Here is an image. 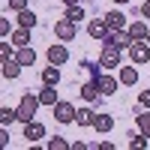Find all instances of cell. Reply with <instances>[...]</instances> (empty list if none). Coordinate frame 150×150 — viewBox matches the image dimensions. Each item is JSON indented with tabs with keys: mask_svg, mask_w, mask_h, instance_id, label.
<instances>
[{
	"mask_svg": "<svg viewBox=\"0 0 150 150\" xmlns=\"http://www.w3.org/2000/svg\"><path fill=\"white\" fill-rule=\"evenodd\" d=\"M39 93H24L21 96V102H18V120L21 123H30L36 120V108H39Z\"/></svg>",
	"mask_w": 150,
	"mask_h": 150,
	"instance_id": "cell-1",
	"label": "cell"
},
{
	"mask_svg": "<svg viewBox=\"0 0 150 150\" xmlns=\"http://www.w3.org/2000/svg\"><path fill=\"white\" fill-rule=\"evenodd\" d=\"M120 51H123V48H117L114 42H105V45H102V54H99L102 69H114V66H120Z\"/></svg>",
	"mask_w": 150,
	"mask_h": 150,
	"instance_id": "cell-2",
	"label": "cell"
},
{
	"mask_svg": "<svg viewBox=\"0 0 150 150\" xmlns=\"http://www.w3.org/2000/svg\"><path fill=\"white\" fill-rule=\"evenodd\" d=\"M51 111H54V120L57 123H75V114H78V108H75L72 102H66V99H60Z\"/></svg>",
	"mask_w": 150,
	"mask_h": 150,
	"instance_id": "cell-3",
	"label": "cell"
},
{
	"mask_svg": "<svg viewBox=\"0 0 150 150\" xmlns=\"http://www.w3.org/2000/svg\"><path fill=\"white\" fill-rule=\"evenodd\" d=\"M75 33H78V30H75V21H69L66 15L54 24V36H57L60 42H72V39H75Z\"/></svg>",
	"mask_w": 150,
	"mask_h": 150,
	"instance_id": "cell-4",
	"label": "cell"
},
{
	"mask_svg": "<svg viewBox=\"0 0 150 150\" xmlns=\"http://www.w3.org/2000/svg\"><path fill=\"white\" fill-rule=\"evenodd\" d=\"M129 57H132V63H150V42L141 39V42H132L129 45Z\"/></svg>",
	"mask_w": 150,
	"mask_h": 150,
	"instance_id": "cell-5",
	"label": "cell"
},
{
	"mask_svg": "<svg viewBox=\"0 0 150 150\" xmlns=\"http://www.w3.org/2000/svg\"><path fill=\"white\" fill-rule=\"evenodd\" d=\"M96 84H99V93H102V96H111V93L117 90L120 78H114V75H108V69H105V72L99 75V78H96Z\"/></svg>",
	"mask_w": 150,
	"mask_h": 150,
	"instance_id": "cell-6",
	"label": "cell"
},
{
	"mask_svg": "<svg viewBox=\"0 0 150 150\" xmlns=\"http://www.w3.org/2000/svg\"><path fill=\"white\" fill-rule=\"evenodd\" d=\"M24 138H27L30 144H36L39 138H45V126L39 120H30V123H24Z\"/></svg>",
	"mask_w": 150,
	"mask_h": 150,
	"instance_id": "cell-7",
	"label": "cell"
},
{
	"mask_svg": "<svg viewBox=\"0 0 150 150\" xmlns=\"http://www.w3.org/2000/svg\"><path fill=\"white\" fill-rule=\"evenodd\" d=\"M102 18H105V24H108L111 30H126L129 27V21H126V15H123L120 9H111L108 15H102Z\"/></svg>",
	"mask_w": 150,
	"mask_h": 150,
	"instance_id": "cell-8",
	"label": "cell"
},
{
	"mask_svg": "<svg viewBox=\"0 0 150 150\" xmlns=\"http://www.w3.org/2000/svg\"><path fill=\"white\" fill-rule=\"evenodd\" d=\"M78 93H81V99H84V102H99V96H102V93H99V84H96V78L84 81Z\"/></svg>",
	"mask_w": 150,
	"mask_h": 150,
	"instance_id": "cell-9",
	"label": "cell"
},
{
	"mask_svg": "<svg viewBox=\"0 0 150 150\" xmlns=\"http://www.w3.org/2000/svg\"><path fill=\"white\" fill-rule=\"evenodd\" d=\"M39 102L48 105V108H54L60 102V96H57V84H45L42 90H39Z\"/></svg>",
	"mask_w": 150,
	"mask_h": 150,
	"instance_id": "cell-10",
	"label": "cell"
},
{
	"mask_svg": "<svg viewBox=\"0 0 150 150\" xmlns=\"http://www.w3.org/2000/svg\"><path fill=\"white\" fill-rule=\"evenodd\" d=\"M69 60V51H66V45H51L48 48V63H54V66H63Z\"/></svg>",
	"mask_w": 150,
	"mask_h": 150,
	"instance_id": "cell-11",
	"label": "cell"
},
{
	"mask_svg": "<svg viewBox=\"0 0 150 150\" xmlns=\"http://www.w3.org/2000/svg\"><path fill=\"white\" fill-rule=\"evenodd\" d=\"M108 30H111V27L105 24V18H93L90 24H87V33H90L93 39H99V42L105 39V33H108Z\"/></svg>",
	"mask_w": 150,
	"mask_h": 150,
	"instance_id": "cell-12",
	"label": "cell"
},
{
	"mask_svg": "<svg viewBox=\"0 0 150 150\" xmlns=\"http://www.w3.org/2000/svg\"><path fill=\"white\" fill-rule=\"evenodd\" d=\"M126 30H129V36H132V42H141V39H147V33H150V27H147L144 21H132Z\"/></svg>",
	"mask_w": 150,
	"mask_h": 150,
	"instance_id": "cell-13",
	"label": "cell"
},
{
	"mask_svg": "<svg viewBox=\"0 0 150 150\" xmlns=\"http://www.w3.org/2000/svg\"><path fill=\"white\" fill-rule=\"evenodd\" d=\"M93 129H96V132H102V135H108L111 129H114V117H111V114H96Z\"/></svg>",
	"mask_w": 150,
	"mask_h": 150,
	"instance_id": "cell-14",
	"label": "cell"
},
{
	"mask_svg": "<svg viewBox=\"0 0 150 150\" xmlns=\"http://www.w3.org/2000/svg\"><path fill=\"white\" fill-rule=\"evenodd\" d=\"M15 60H18L21 66H33V63H36V51H33L30 45H24V48L15 51Z\"/></svg>",
	"mask_w": 150,
	"mask_h": 150,
	"instance_id": "cell-15",
	"label": "cell"
},
{
	"mask_svg": "<svg viewBox=\"0 0 150 150\" xmlns=\"http://www.w3.org/2000/svg\"><path fill=\"white\" fill-rule=\"evenodd\" d=\"M93 120H96L93 108H78V114H75V123H78V126H93Z\"/></svg>",
	"mask_w": 150,
	"mask_h": 150,
	"instance_id": "cell-16",
	"label": "cell"
},
{
	"mask_svg": "<svg viewBox=\"0 0 150 150\" xmlns=\"http://www.w3.org/2000/svg\"><path fill=\"white\" fill-rule=\"evenodd\" d=\"M129 147H132V150H141V147H150V135H144L141 129L135 132V135L129 132Z\"/></svg>",
	"mask_w": 150,
	"mask_h": 150,
	"instance_id": "cell-17",
	"label": "cell"
},
{
	"mask_svg": "<svg viewBox=\"0 0 150 150\" xmlns=\"http://www.w3.org/2000/svg\"><path fill=\"white\" fill-rule=\"evenodd\" d=\"M42 84H60V66H45L42 69Z\"/></svg>",
	"mask_w": 150,
	"mask_h": 150,
	"instance_id": "cell-18",
	"label": "cell"
},
{
	"mask_svg": "<svg viewBox=\"0 0 150 150\" xmlns=\"http://www.w3.org/2000/svg\"><path fill=\"white\" fill-rule=\"evenodd\" d=\"M18 75H21V63H18V60L15 57L3 60V78H18Z\"/></svg>",
	"mask_w": 150,
	"mask_h": 150,
	"instance_id": "cell-19",
	"label": "cell"
},
{
	"mask_svg": "<svg viewBox=\"0 0 150 150\" xmlns=\"http://www.w3.org/2000/svg\"><path fill=\"white\" fill-rule=\"evenodd\" d=\"M135 81H138V69H135V66H123V69H120V84L132 87Z\"/></svg>",
	"mask_w": 150,
	"mask_h": 150,
	"instance_id": "cell-20",
	"label": "cell"
},
{
	"mask_svg": "<svg viewBox=\"0 0 150 150\" xmlns=\"http://www.w3.org/2000/svg\"><path fill=\"white\" fill-rule=\"evenodd\" d=\"M12 42H15V48L30 45V27H18L15 33H12Z\"/></svg>",
	"mask_w": 150,
	"mask_h": 150,
	"instance_id": "cell-21",
	"label": "cell"
},
{
	"mask_svg": "<svg viewBox=\"0 0 150 150\" xmlns=\"http://www.w3.org/2000/svg\"><path fill=\"white\" fill-rule=\"evenodd\" d=\"M18 27H36V12H30V9H21L18 12Z\"/></svg>",
	"mask_w": 150,
	"mask_h": 150,
	"instance_id": "cell-22",
	"label": "cell"
},
{
	"mask_svg": "<svg viewBox=\"0 0 150 150\" xmlns=\"http://www.w3.org/2000/svg\"><path fill=\"white\" fill-rule=\"evenodd\" d=\"M81 69L90 75V78H99V75H102V63H99V60H81Z\"/></svg>",
	"mask_w": 150,
	"mask_h": 150,
	"instance_id": "cell-23",
	"label": "cell"
},
{
	"mask_svg": "<svg viewBox=\"0 0 150 150\" xmlns=\"http://www.w3.org/2000/svg\"><path fill=\"white\" fill-rule=\"evenodd\" d=\"M135 123H138V129H141L144 135H150V108L138 111V114H135Z\"/></svg>",
	"mask_w": 150,
	"mask_h": 150,
	"instance_id": "cell-24",
	"label": "cell"
},
{
	"mask_svg": "<svg viewBox=\"0 0 150 150\" xmlns=\"http://www.w3.org/2000/svg\"><path fill=\"white\" fill-rule=\"evenodd\" d=\"M66 18H69V21H75V24H78V21H84L87 15H84L81 3H72V6H66Z\"/></svg>",
	"mask_w": 150,
	"mask_h": 150,
	"instance_id": "cell-25",
	"label": "cell"
},
{
	"mask_svg": "<svg viewBox=\"0 0 150 150\" xmlns=\"http://www.w3.org/2000/svg\"><path fill=\"white\" fill-rule=\"evenodd\" d=\"M12 120H18V108H9V105H3V108H0V123H3V126H9Z\"/></svg>",
	"mask_w": 150,
	"mask_h": 150,
	"instance_id": "cell-26",
	"label": "cell"
},
{
	"mask_svg": "<svg viewBox=\"0 0 150 150\" xmlns=\"http://www.w3.org/2000/svg\"><path fill=\"white\" fill-rule=\"evenodd\" d=\"M114 45H117V48H129V45H132L129 30H114Z\"/></svg>",
	"mask_w": 150,
	"mask_h": 150,
	"instance_id": "cell-27",
	"label": "cell"
},
{
	"mask_svg": "<svg viewBox=\"0 0 150 150\" xmlns=\"http://www.w3.org/2000/svg\"><path fill=\"white\" fill-rule=\"evenodd\" d=\"M66 147H69V141H66V138H60V135L48 141V150H66Z\"/></svg>",
	"mask_w": 150,
	"mask_h": 150,
	"instance_id": "cell-28",
	"label": "cell"
},
{
	"mask_svg": "<svg viewBox=\"0 0 150 150\" xmlns=\"http://www.w3.org/2000/svg\"><path fill=\"white\" fill-rule=\"evenodd\" d=\"M3 3H6L12 12H21V9H27V0H3Z\"/></svg>",
	"mask_w": 150,
	"mask_h": 150,
	"instance_id": "cell-29",
	"label": "cell"
},
{
	"mask_svg": "<svg viewBox=\"0 0 150 150\" xmlns=\"http://www.w3.org/2000/svg\"><path fill=\"white\" fill-rule=\"evenodd\" d=\"M12 45L15 42H0V57L3 60H12Z\"/></svg>",
	"mask_w": 150,
	"mask_h": 150,
	"instance_id": "cell-30",
	"label": "cell"
},
{
	"mask_svg": "<svg viewBox=\"0 0 150 150\" xmlns=\"http://www.w3.org/2000/svg\"><path fill=\"white\" fill-rule=\"evenodd\" d=\"M138 105L141 108H150V90H141L138 93Z\"/></svg>",
	"mask_w": 150,
	"mask_h": 150,
	"instance_id": "cell-31",
	"label": "cell"
},
{
	"mask_svg": "<svg viewBox=\"0 0 150 150\" xmlns=\"http://www.w3.org/2000/svg\"><path fill=\"white\" fill-rule=\"evenodd\" d=\"M9 30H12L9 18H0V36H9Z\"/></svg>",
	"mask_w": 150,
	"mask_h": 150,
	"instance_id": "cell-32",
	"label": "cell"
},
{
	"mask_svg": "<svg viewBox=\"0 0 150 150\" xmlns=\"http://www.w3.org/2000/svg\"><path fill=\"white\" fill-rule=\"evenodd\" d=\"M138 12H141L144 18H150V0H144V3H141V9H138Z\"/></svg>",
	"mask_w": 150,
	"mask_h": 150,
	"instance_id": "cell-33",
	"label": "cell"
},
{
	"mask_svg": "<svg viewBox=\"0 0 150 150\" xmlns=\"http://www.w3.org/2000/svg\"><path fill=\"white\" fill-rule=\"evenodd\" d=\"M0 144L9 147V132H6V126H3V132H0Z\"/></svg>",
	"mask_w": 150,
	"mask_h": 150,
	"instance_id": "cell-34",
	"label": "cell"
},
{
	"mask_svg": "<svg viewBox=\"0 0 150 150\" xmlns=\"http://www.w3.org/2000/svg\"><path fill=\"white\" fill-rule=\"evenodd\" d=\"M96 150H114V144H111V141H99Z\"/></svg>",
	"mask_w": 150,
	"mask_h": 150,
	"instance_id": "cell-35",
	"label": "cell"
},
{
	"mask_svg": "<svg viewBox=\"0 0 150 150\" xmlns=\"http://www.w3.org/2000/svg\"><path fill=\"white\" fill-rule=\"evenodd\" d=\"M69 147H72V150H87V144H84V141H72Z\"/></svg>",
	"mask_w": 150,
	"mask_h": 150,
	"instance_id": "cell-36",
	"label": "cell"
},
{
	"mask_svg": "<svg viewBox=\"0 0 150 150\" xmlns=\"http://www.w3.org/2000/svg\"><path fill=\"white\" fill-rule=\"evenodd\" d=\"M63 3H66V6H72V3H78V0H63Z\"/></svg>",
	"mask_w": 150,
	"mask_h": 150,
	"instance_id": "cell-37",
	"label": "cell"
},
{
	"mask_svg": "<svg viewBox=\"0 0 150 150\" xmlns=\"http://www.w3.org/2000/svg\"><path fill=\"white\" fill-rule=\"evenodd\" d=\"M114 3H129V0H114Z\"/></svg>",
	"mask_w": 150,
	"mask_h": 150,
	"instance_id": "cell-38",
	"label": "cell"
},
{
	"mask_svg": "<svg viewBox=\"0 0 150 150\" xmlns=\"http://www.w3.org/2000/svg\"><path fill=\"white\" fill-rule=\"evenodd\" d=\"M147 42H150V33H147Z\"/></svg>",
	"mask_w": 150,
	"mask_h": 150,
	"instance_id": "cell-39",
	"label": "cell"
},
{
	"mask_svg": "<svg viewBox=\"0 0 150 150\" xmlns=\"http://www.w3.org/2000/svg\"><path fill=\"white\" fill-rule=\"evenodd\" d=\"M90 3H93V0H90Z\"/></svg>",
	"mask_w": 150,
	"mask_h": 150,
	"instance_id": "cell-40",
	"label": "cell"
}]
</instances>
